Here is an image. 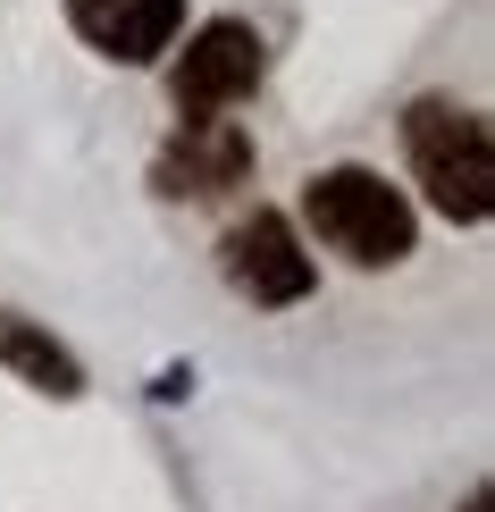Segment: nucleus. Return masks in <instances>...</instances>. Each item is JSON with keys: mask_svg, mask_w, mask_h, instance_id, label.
I'll return each mask as SVG.
<instances>
[{"mask_svg": "<svg viewBox=\"0 0 495 512\" xmlns=\"http://www.w3.org/2000/svg\"><path fill=\"white\" fill-rule=\"evenodd\" d=\"M403 152H412L420 194L437 202L454 227H479L495 210V135H487L479 110H462V101H412Z\"/></svg>", "mask_w": 495, "mask_h": 512, "instance_id": "nucleus-1", "label": "nucleus"}, {"mask_svg": "<svg viewBox=\"0 0 495 512\" xmlns=\"http://www.w3.org/2000/svg\"><path fill=\"white\" fill-rule=\"evenodd\" d=\"M303 219L319 227V244L344 252L353 269H395L412 252V202L378 177V168H319Z\"/></svg>", "mask_w": 495, "mask_h": 512, "instance_id": "nucleus-2", "label": "nucleus"}, {"mask_svg": "<svg viewBox=\"0 0 495 512\" xmlns=\"http://www.w3.org/2000/svg\"><path fill=\"white\" fill-rule=\"evenodd\" d=\"M261 68H269L261 34H252L244 17H210V26L177 51V68H168V93H177V110H185V118H202V110H235V101L261 93Z\"/></svg>", "mask_w": 495, "mask_h": 512, "instance_id": "nucleus-3", "label": "nucleus"}, {"mask_svg": "<svg viewBox=\"0 0 495 512\" xmlns=\"http://www.w3.org/2000/svg\"><path fill=\"white\" fill-rule=\"evenodd\" d=\"M219 269H227V286L244 294V303H261V311H286V303L311 294V252H303V236H294L277 210H252V219L227 227Z\"/></svg>", "mask_w": 495, "mask_h": 512, "instance_id": "nucleus-4", "label": "nucleus"}, {"mask_svg": "<svg viewBox=\"0 0 495 512\" xmlns=\"http://www.w3.org/2000/svg\"><path fill=\"white\" fill-rule=\"evenodd\" d=\"M244 177H252V135H244L227 110L185 118L177 143H168L160 168H152V185H160L168 202H219V194H235Z\"/></svg>", "mask_w": 495, "mask_h": 512, "instance_id": "nucleus-5", "label": "nucleus"}, {"mask_svg": "<svg viewBox=\"0 0 495 512\" xmlns=\"http://www.w3.org/2000/svg\"><path fill=\"white\" fill-rule=\"evenodd\" d=\"M68 26L118 68H152L185 34V0H68Z\"/></svg>", "mask_w": 495, "mask_h": 512, "instance_id": "nucleus-6", "label": "nucleus"}, {"mask_svg": "<svg viewBox=\"0 0 495 512\" xmlns=\"http://www.w3.org/2000/svg\"><path fill=\"white\" fill-rule=\"evenodd\" d=\"M0 361H9L26 387H42V395H84V370H76V353L68 345H51V336L34 328V319H0Z\"/></svg>", "mask_w": 495, "mask_h": 512, "instance_id": "nucleus-7", "label": "nucleus"}, {"mask_svg": "<svg viewBox=\"0 0 495 512\" xmlns=\"http://www.w3.org/2000/svg\"><path fill=\"white\" fill-rule=\"evenodd\" d=\"M462 512H495V496H487V487H479V496H470V504H462Z\"/></svg>", "mask_w": 495, "mask_h": 512, "instance_id": "nucleus-8", "label": "nucleus"}]
</instances>
